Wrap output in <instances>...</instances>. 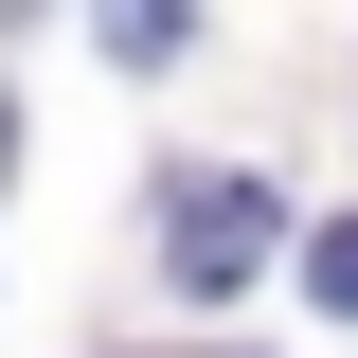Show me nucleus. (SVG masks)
Returning <instances> with one entry per match:
<instances>
[{"instance_id":"obj_3","label":"nucleus","mask_w":358,"mask_h":358,"mask_svg":"<svg viewBox=\"0 0 358 358\" xmlns=\"http://www.w3.org/2000/svg\"><path fill=\"white\" fill-rule=\"evenodd\" d=\"M0 143H18V126H0Z\"/></svg>"},{"instance_id":"obj_1","label":"nucleus","mask_w":358,"mask_h":358,"mask_svg":"<svg viewBox=\"0 0 358 358\" xmlns=\"http://www.w3.org/2000/svg\"><path fill=\"white\" fill-rule=\"evenodd\" d=\"M162 268L197 287V305L251 287V268H268V179H179V197H162Z\"/></svg>"},{"instance_id":"obj_2","label":"nucleus","mask_w":358,"mask_h":358,"mask_svg":"<svg viewBox=\"0 0 358 358\" xmlns=\"http://www.w3.org/2000/svg\"><path fill=\"white\" fill-rule=\"evenodd\" d=\"M305 287H322V305L358 322V215H341V233H322V251H305Z\"/></svg>"}]
</instances>
